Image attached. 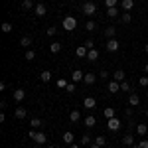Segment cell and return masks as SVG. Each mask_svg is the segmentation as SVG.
Segmentation results:
<instances>
[{"instance_id": "cell-1", "label": "cell", "mask_w": 148, "mask_h": 148, "mask_svg": "<svg viewBox=\"0 0 148 148\" xmlns=\"http://www.w3.org/2000/svg\"><path fill=\"white\" fill-rule=\"evenodd\" d=\"M61 28H63L65 32H73V30L77 28V18H75V16H65L63 22H61Z\"/></svg>"}, {"instance_id": "cell-2", "label": "cell", "mask_w": 148, "mask_h": 148, "mask_svg": "<svg viewBox=\"0 0 148 148\" xmlns=\"http://www.w3.org/2000/svg\"><path fill=\"white\" fill-rule=\"evenodd\" d=\"M28 138H32L36 144H40V146H44L46 140H47V136L44 132H36V130H30V132H28Z\"/></svg>"}, {"instance_id": "cell-3", "label": "cell", "mask_w": 148, "mask_h": 148, "mask_svg": "<svg viewBox=\"0 0 148 148\" xmlns=\"http://www.w3.org/2000/svg\"><path fill=\"white\" fill-rule=\"evenodd\" d=\"M81 10H83V14H85V16H89V18H91V16H95V14H97V4H95V2H83Z\"/></svg>"}, {"instance_id": "cell-4", "label": "cell", "mask_w": 148, "mask_h": 148, "mask_svg": "<svg viewBox=\"0 0 148 148\" xmlns=\"http://www.w3.org/2000/svg\"><path fill=\"white\" fill-rule=\"evenodd\" d=\"M121 125H123V121H121V119H116V116H113V119H109V121H107V128H109V130H119V128H121Z\"/></svg>"}, {"instance_id": "cell-5", "label": "cell", "mask_w": 148, "mask_h": 148, "mask_svg": "<svg viewBox=\"0 0 148 148\" xmlns=\"http://www.w3.org/2000/svg\"><path fill=\"white\" fill-rule=\"evenodd\" d=\"M105 47H107V51H116V49L121 47V44H119V40H116V38H111V40H107Z\"/></svg>"}, {"instance_id": "cell-6", "label": "cell", "mask_w": 148, "mask_h": 148, "mask_svg": "<svg viewBox=\"0 0 148 148\" xmlns=\"http://www.w3.org/2000/svg\"><path fill=\"white\" fill-rule=\"evenodd\" d=\"M12 99L16 103H22L24 99H26V91H24V89H16V91L12 93Z\"/></svg>"}, {"instance_id": "cell-7", "label": "cell", "mask_w": 148, "mask_h": 148, "mask_svg": "<svg viewBox=\"0 0 148 148\" xmlns=\"http://www.w3.org/2000/svg\"><path fill=\"white\" fill-rule=\"evenodd\" d=\"M83 107L89 109V111H93V109L97 107V101H95L93 97H85V99H83Z\"/></svg>"}, {"instance_id": "cell-8", "label": "cell", "mask_w": 148, "mask_h": 148, "mask_svg": "<svg viewBox=\"0 0 148 148\" xmlns=\"http://www.w3.org/2000/svg\"><path fill=\"white\" fill-rule=\"evenodd\" d=\"M34 14L38 16V18H44V16L47 14L46 6H44V4H36V8H34Z\"/></svg>"}, {"instance_id": "cell-9", "label": "cell", "mask_w": 148, "mask_h": 148, "mask_svg": "<svg viewBox=\"0 0 148 148\" xmlns=\"http://www.w3.org/2000/svg\"><path fill=\"white\" fill-rule=\"evenodd\" d=\"M83 77H85V73H83L81 69H75V71L71 73V81H73V83H79V81H83Z\"/></svg>"}, {"instance_id": "cell-10", "label": "cell", "mask_w": 148, "mask_h": 148, "mask_svg": "<svg viewBox=\"0 0 148 148\" xmlns=\"http://www.w3.org/2000/svg\"><path fill=\"white\" fill-rule=\"evenodd\" d=\"M125 77H126V73L123 71V69H116V71L113 73V79H114V81H119V83H123V81H126Z\"/></svg>"}, {"instance_id": "cell-11", "label": "cell", "mask_w": 148, "mask_h": 148, "mask_svg": "<svg viewBox=\"0 0 148 148\" xmlns=\"http://www.w3.org/2000/svg\"><path fill=\"white\" fill-rule=\"evenodd\" d=\"M97 77H99V75H95V73H85V77H83V83H85V85H93V83L97 81Z\"/></svg>"}, {"instance_id": "cell-12", "label": "cell", "mask_w": 148, "mask_h": 148, "mask_svg": "<svg viewBox=\"0 0 148 148\" xmlns=\"http://www.w3.org/2000/svg\"><path fill=\"white\" fill-rule=\"evenodd\" d=\"M119 91H121V83H119V81H109V93H113V95H114V93H119Z\"/></svg>"}, {"instance_id": "cell-13", "label": "cell", "mask_w": 148, "mask_h": 148, "mask_svg": "<svg viewBox=\"0 0 148 148\" xmlns=\"http://www.w3.org/2000/svg\"><path fill=\"white\" fill-rule=\"evenodd\" d=\"M121 8L125 12H130L134 8V0H123V2H121Z\"/></svg>"}, {"instance_id": "cell-14", "label": "cell", "mask_w": 148, "mask_h": 148, "mask_svg": "<svg viewBox=\"0 0 148 148\" xmlns=\"http://www.w3.org/2000/svg\"><path fill=\"white\" fill-rule=\"evenodd\" d=\"M83 125L87 126V128H93V126L97 125V119H95V116H91V114H89V116H85V121H83Z\"/></svg>"}, {"instance_id": "cell-15", "label": "cell", "mask_w": 148, "mask_h": 148, "mask_svg": "<svg viewBox=\"0 0 148 148\" xmlns=\"http://www.w3.org/2000/svg\"><path fill=\"white\" fill-rule=\"evenodd\" d=\"M138 103H140V97H138V93H130V97H128V105H130V107H136Z\"/></svg>"}, {"instance_id": "cell-16", "label": "cell", "mask_w": 148, "mask_h": 148, "mask_svg": "<svg viewBox=\"0 0 148 148\" xmlns=\"http://www.w3.org/2000/svg\"><path fill=\"white\" fill-rule=\"evenodd\" d=\"M146 132H148V126L144 125V123H138V125H136V134H138V136H144Z\"/></svg>"}, {"instance_id": "cell-17", "label": "cell", "mask_w": 148, "mask_h": 148, "mask_svg": "<svg viewBox=\"0 0 148 148\" xmlns=\"http://www.w3.org/2000/svg\"><path fill=\"white\" fill-rule=\"evenodd\" d=\"M114 34H116V28H114V26H107V30H105V38L111 40V38H114Z\"/></svg>"}, {"instance_id": "cell-18", "label": "cell", "mask_w": 148, "mask_h": 148, "mask_svg": "<svg viewBox=\"0 0 148 148\" xmlns=\"http://www.w3.org/2000/svg\"><path fill=\"white\" fill-rule=\"evenodd\" d=\"M63 142H65V144H73V142H75V136H73V132H63Z\"/></svg>"}, {"instance_id": "cell-19", "label": "cell", "mask_w": 148, "mask_h": 148, "mask_svg": "<svg viewBox=\"0 0 148 148\" xmlns=\"http://www.w3.org/2000/svg\"><path fill=\"white\" fill-rule=\"evenodd\" d=\"M87 53H89V49H87L85 46H79L77 49H75V56L77 57H87Z\"/></svg>"}, {"instance_id": "cell-20", "label": "cell", "mask_w": 148, "mask_h": 148, "mask_svg": "<svg viewBox=\"0 0 148 148\" xmlns=\"http://www.w3.org/2000/svg\"><path fill=\"white\" fill-rule=\"evenodd\" d=\"M20 46L26 47V49H30V46H32V38H30V36H24L22 40H20Z\"/></svg>"}, {"instance_id": "cell-21", "label": "cell", "mask_w": 148, "mask_h": 148, "mask_svg": "<svg viewBox=\"0 0 148 148\" xmlns=\"http://www.w3.org/2000/svg\"><path fill=\"white\" fill-rule=\"evenodd\" d=\"M87 59H89V61H97V59H99V51H97L95 47H93V49H89V53H87Z\"/></svg>"}, {"instance_id": "cell-22", "label": "cell", "mask_w": 148, "mask_h": 148, "mask_svg": "<svg viewBox=\"0 0 148 148\" xmlns=\"http://www.w3.org/2000/svg\"><path fill=\"white\" fill-rule=\"evenodd\" d=\"M123 144H125V146H132V144H134V136H132V134H125V136H123Z\"/></svg>"}, {"instance_id": "cell-23", "label": "cell", "mask_w": 148, "mask_h": 148, "mask_svg": "<svg viewBox=\"0 0 148 148\" xmlns=\"http://www.w3.org/2000/svg\"><path fill=\"white\" fill-rule=\"evenodd\" d=\"M119 6H113V8H107V16H109V18H116V16H119Z\"/></svg>"}, {"instance_id": "cell-24", "label": "cell", "mask_w": 148, "mask_h": 148, "mask_svg": "<svg viewBox=\"0 0 148 148\" xmlns=\"http://www.w3.org/2000/svg\"><path fill=\"white\" fill-rule=\"evenodd\" d=\"M42 125H44V121H42V119H38V116H34V119L30 121V126H32V128H40Z\"/></svg>"}, {"instance_id": "cell-25", "label": "cell", "mask_w": 148, "mask_h": 148, "mask_svg": "<svg viewBox=\"0 0 148 148\" xmlns=\"http://www.w3.org/2000/svg\"><path fill=\"white\" fill-rule=\"evenodd\" d=\"M22 8L24 10H34V0H22Z\"/></svg>"}, {"instance_id": "cell-26", "label": "cell", "mask_w": 148, "mask_h": 148, "mask_svg": "<svg viewBox=\"0 0 148 148\" xmlns=\"http://www.w3.org/2000/svg\"><path fill=\"white\" fill-rule=\"evenodd\" d=\"M14 114H16V119H26V114H28V111H26L24 107H18Z\"/></svg>"}, {"instance_id": "cell-27", "label": "cell", "mask_w": 148, "mask_h": 148, "mask_svg": "<svg viewBox=\"0 0 148 148\" xmlns=\"http://www.w3.org/2000/svg\"><path fill=\"white\" fill-rule=\"evenodd\" d=\"M79 144L81 146H89V144H91V136H89V134H83V136L79 138Z\"/></svg>"}, {"instance_id": "cell-28", "label": "cell", "mask_w": 148, "mask_h": 148, "mask_svg": "<svg viewBox=\"0 0 148 148\" xmlns=\"http://www.w3.org/2000/svg\"><path fill=\"white\" fill-rule=\"evenodd\" d=\"M24 59H28V61H34V59H36V51H34V49H26V53H24Z\"/></svg>"}, {"instance_id": "cell-29", "label": "cell", "mask_w": 148, "mask_h": 148, "mask_svg": "<svg viewBox=\"0 0 148 148\" xmlns=\"http://www.w3.org/2000/svg\"><path fill=\"white\" fill-rule=\"evenodd\" d=\"M40 79L44 81V83H47V81L51 79V71H47V69H46V71H42V73H40Z\"/></svg>"}, {"instance_id": "cell-30", "label": "cell", "mask_w": 148, "mask_h": 148, "mask_svg": "<svg viewBox=\"0 0 148 148\" xmlns=\"http://www.w3.org/2000/svg\"><path fill=\"white\" fill-rule=\"evenodd\" d=\"M49 51H51V53H59V51H61V44H59V42H53V44L49 46Z\"/></svg>"}, {"instance_id": "cell-31", "label": "cell", "mask_w": 148, "mask_h": 148, "mask_svg": "<svg viewBox=\"0 0 148 148\" xmlns=\"http://www.w3.org/2000/svg\"><path fill=\"white\" fill-rule=\"evenodd\" d=\"M0 30H2L4 34H10V32L14 30V28H12V24H10V22H4L2 26H0Z\"/></svg>"}, {"instance_id": "cell-32", "label": "cell", "mask_w": 148, "mask_h": 148, "mask_svg": "<svg viewBox=\"0 0 148 148\" xmlns=\"http://www.w3.org/2000/svg\"><path fill=\"white\" fill-rule=\"evenodd\" d=\"M103 114H105V119L109 121V119H113V116H114V109H113V107H107V109H105V113H103Z\"/></svg>"}, {"instance_id": "cell-33", "label": "cell", "mask_w": 148, "mask_h": 148, "mask_svg": "<svg viewBox=\"0 0 148 148\" xmlns=\"http://www.w3.org/2000/svg\"><path fill=\"white\" fill-rule=\"evenodd\" d=\"M69 119H71L73 123H77V121H81V114H79V111H71V113H69Z\"/></svg>"}, {"instance_id": "cell-34", "label": "cell", "mask_w": 148, "mask_h": 148, "mask_svg": "<svg viewBox=\"0 0 148 148\" xmlns=\"http://www.w3.org/2000/svg\"><path fill=\"white\" fill-rule=\"evenodd\" d=\"M121 20H123V24H130V20H132V18H130V14H128V12H123Z\"/></svg>"}, {"instance_id": "cell-35", "label": "cell", "mask_w": 148, "mask_h": 148, "mask_svg": "<svg viewBox=\"0 0 148 148\" xmlns=\"http://www.w3.org/2000/svg\"><path fill=\"white\" fill-rule=\"evenodd\" d=\"M95 28H97V24L93 22V20H89V22L85 24V30H87V32H93V30H95Z\"/></svg>"}, {"instance_id": "cell-36", "label": "cell", "mask_w": 148, "mask_h": 148, "mask_svg": "<svg viewBox=\"0 0 148 148\" xmlns=\"http://www.w3.org/2000/svg\"><path fill=\"white\" fill-rule=\"evenodd\" d=\"M65 93H69V95H71V93H75V83H73V81H69V83H67V87H65Z\"/></svg>"}, {"instance_id": "cell-37", "label": "cell", "mask_w": 148, "mask_h": 148, "mask_svg": "<svg viewBox=\"0 0 148 148\" xmlns=\"http://www.w3.org/2000/svg\"><path fill=\"white\" fill-rule=\"evenodd\" d=\"M67 83H69L67 79H57V89H65V87H67Z\"/></svg>"}, {"instance_id": "cell-38", "label": "cell", "mask_w": 148, "mask_h": 148, "mask_svg": "<svg viewBox=\"0 0 148 148\" xmlns=\"http://www.w3.org/2000/svg\"><path fill=\"white\" fill-rule=\"evenodd\" d=\"M121 91H125V93L130 91V83H128V81H123V83H121Z\"/></svg>"}, {"instance_id": "cell-39", "label": "cell", "mask_w": 148, "mask_h": 148, "mask_svg": "<svg viewBox=\"0 0 148 148\" xmlns=\"http://www.w3.org/2000/svg\"><path fill=\"white\" fill-rule=\"evenodd\" d=\"M95 144H99V146H105V144H107V138H105V136H97V138H95Z\"/></svg>"}, {"instance_id": "cell-40", "label": "cell", "mask_w": 148, "mask_h": 148, "mask_svg": "<svg viewBox=\"0 0 148 148\" xmlns=\"http://www.w3.org/2000/svg\"><path fill=\"white\" fill-rule=\"evenodd\" d=\"M138 85H140V87H148V77L146 75H142V77L138 79Z\"/></svg>"}, {"instance_id": "cell-41", "label": "cell", "mask_w": 148, "mask_h": 148, "mask_svg": "<svg viewBox=\"0 0 148 148\" xmlns=\"http://www.w3.org/2000/svg\"><path fill=\"white\" fill-rule=\"evenodd\" d=\"M105 6H107V8H113V6H119V0H105Z\"/></svg>"}, {"instance_id": "cell-42", "label": "cell", "mask_w": 148, "mask_h": 148, "mask_svg": "<svg viewBox=\"0 0 148 148\" xmlns=\"http://www.w3.org/2000/svg\"><path fill=\"white\" fill-rule=\"evenodd\" d=\"M132 148H148V140H140L138 144H132Z\"/></svg>"}, {"instance_id": "cell-43", "label": "cell", "mask_w": 148, "mask_h": 148, "mask_svg": "<svg viewBox=\"0 0 148 148\" xmlns=\"http://www.w3.org/2000/svg\"><path fill=\"white\" fill-rule=\"evenodd\" d=\"M46 34H47V36H56V34H57V28H56V26L47 28V32H46Z\"/></svg>"}, {"instance_id": "cell-44", "label": "cell", "mask_w": 148, "mask_h": 148, "mask_svg": "<svg viewBox=\"0 0 148 148\" xmlns=\"http://www.w3.org/2000/svg\"><path fill=\"white\" fill-rule=\"evenodd\" d=\"M83 46L87 47V49H93V47H95V42H93V40H87V42H85Z\"/></svg>"}, {"instance_id": "cell-45", "label": "cell", "mask_w": 148, "mask_h": 148, "mask_svg": "<svg viewBox=\"0 0 148 148\" xmlns=\"http://www.w3.org/2000/svg\"><path fill=\"white\" fill-rule=\"evenodd\" d=\"M107 77H109V73H107V71H101V73H99V79H105V81H107Z\"/></svg>"}, {"instance_id": "cell-46", "label": "cell", "mask_w": 148, "mask_h": 148, "mask_svg": "<svg viewBox=\"0 0 148 148\" xmlns=\"http://www.w3.org/2000/svg\"><path fill=\"white\" fill-rule=\"evenodd\" d=\"M69 148H81V144H77V142H73V144H69Z\"/></svg>"}, {"instance_id": "cell-47", "label": "cell", "mask_w": 148, "mask_h": 148, "mask_svg": "<svg viewBox=\"0 0 148 148\" xmlns=\"http://www.w3.org/2000/svg\"><path fill=\"white\" fill-rule=\"evenodd\" d=\"M89 148H103V146H99V144H89Z\"/></svg>"}, {"instance_id": "cell-48", "label": "cell", "mask_w": 148, "mask_h": 148, "mask_svg": "<svg viewBox=\"0 0 148 148\" xmlns=\"http://www.w3.org/2000/svg\"><path fill=\"white\" fill-rule=\"evenodd\" d=\"M144 51H146V53H148V44H144Z\"/></svg>"}, {"instance_id": "cell-49", "label": "cell", "mask_w": 148, "mask_h": 148, "mask_svg": "<svg viewBox=\"0 0 148 148\" xmlns=\"http://www.w3.org/2000/svg\"><path fill=\"white\" fill-rule=\"evenodd\" d=\"M144 71H146V73H148V63H146V65H144Z\"/></svg>"}, {"instance_id": "cell-50", "label": "cell", "mask_w": 148, "mask_h": 148, "mask_svg": "<svg viewBox=\"0 0 148 148\" xmlns=\"http://www.w3.org/2000/svg\"><path fill=\"white\" fill-rule=\"evenodd\" d=\"M34 148H42V146H40V144H36V146H34Z\"/></svg>"}, {"instance_id": "cell-51", "label": "cell", "mask_w": 148, "mask_h": 148, "mask_svg": "<svg viewBox=\"0 0 148 148\" xmlns=\"http://www.w3.org/2000/svg\"><path fill=\"white\" fill-rule=\"evenodd\" d=\"M47 148H56V146H47Z\"/></svg>"}, {"instance_id": "cell-52", "label": "cell", "mask_w": 148, "mask_h": 148, "mask_svg": "<svg viewBox=\"0 0 148 148\" xmlns=\"http://www.w3.org/2000/svg\"><path fill=\"white\" fill-rule=\"evenodd\" d=\"M146 116H148V109H146Z\"/></svg>"}, {"instance_id": "cell-53", "label": "cell", "mask_w": 148, "mask_h": 148, "mask_svg": "<svg viewBox=\"0 0 148 148\" xmlns=\"http://www.w3.org/2000/svg\"><path fill=\"white\" fill-rule=\"evenodd\" d=\"M20 2H22V0H20Z\"/></svg>"}]
</instances>
